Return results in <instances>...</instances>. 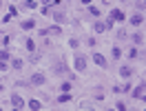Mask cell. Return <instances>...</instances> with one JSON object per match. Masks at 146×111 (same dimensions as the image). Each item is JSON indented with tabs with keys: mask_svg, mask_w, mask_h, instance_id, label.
Masks as SVG:
<instances>
[{
	"mask_svg": "<svg viewBox=\"0 0 146 111\" xmlns=\"http://www.w3.org/2000/svg\"><path fill=\"white\" fill-rule=\"evenodd\" d=\"M73 67H75V71H80L84 74L86 69H89V58L84 53H75V60H73Z\"/></svg>",
	"mask_w": 146,
	"mask_h": 111,
	"instance_id": "obj_1",
	"label": "cell"
},
{
	"mask_svg": "<svg viewBox=\"0 0 146 111\" xmlns=\"http://www.w3.org/2000/svg\"><path fill=\"white\" fill-rule=\"evenodd\" d=\"M44 82H46V76L40 74V71H33L31 78H29V84H33V87H42Z\"/></svg>",
	"mask_w": 146,
	"mask_h": 111,
	"instance_id": "obj_2",
	"label": "cell"
},
{
	"mask_svg": "<svg viewBox=\"0 0 146 111\" xmlns=\"http://www.w3.org/2000/svg\"><path fill=\"white\" fill-rule=\"evenodd\" d=\"M91 58H93V62H95L98 67H102V69H109V60H106V56H102V53H98V51H93Z\"/></svg>",
	"mask_w": 146,
	"mask_h": 111,
	"instance_id": "obj_3",
	"label": "cell"
},
{
	"mask_svg": "<svg viewBox=\"0 0 146 111\" xmlns=\"http://www.w3.org/2000/svg\"><path fill=\"white\" fill-rule=\"evenodd\" d=\"M144 87H146V82H144V80H142V82L137 84L135 89L131 87V89H133L131 93H133V98H135V100H142V102H144Z\"/></svg>",
	"mask_w": 146,
	"mask_h": 111,
	"instance_id": "obj_4",
	"label": "cell"
},
{
	"mask_svg": "<svg viewBox=\"0 0 146 111\" xmlns=\"http://www.w3.org/2000/svg\"><path fill=\"white\" fill-rule=\"evenodd\" d=\"M109 18L113 20V22H124V20H126V16H124V11H122V9H111Z\"/></svg>",
	"mask_w": 146,
	"mask_h": 111,
	"instance_id": "obj_5",
	"label": "cell"
},
{
	"mask_svg": "<svg viewBox=\"0 0 146 111\" xmlns=\"http://www.w3.org/2000/svg\"><path fill=\"white\" fill-rule=\"evenodd\" d=\"M11 104H13V109H25V104H27V102H25L22 96L13 93V96H11Z\"/></svg>",
	"mask_w": 146,
	"mask_h": 111,
	"instance_id": "obj_6",
	"label": "cell"
},
{
	"mask_svg": "<svg viewBox=\"0 0 146 111\" xmlns=\"http://www.w3.org/2000/svg\"><path fill=\"white\" fill-rule=\"evenodd\" d=\"M51 16H53V22H55V25H66V22H69L66 13H62V11H53Z\"/></svg>",
	"mask_w": 146,
	"mask_h": 111,
	"instance_id": "obj_7",
	"label": "cell"
},
{
	"mask_svg": "<svg viewBox=\"0 0 146 111\" xmlns=\"http://www.w3.org/2000/svg\"><path fill=\"white\" fill-rule=\"evenodd\" d=\"M20 29H25V31H31V29H36V18H27L20 22Z\"/></svg>",
	"mask_w": 146,
	"mask_h": 111,
	"instance_id": "obj_8",
	"label": "cell"
},
{
	"mask_svg": "<svg viewBox=\"0 0 146 111\" xmlns=\"http://www.w3.org/2000/svg\"><path fill=\"white\" fill-rule=\"evenodd\" d=\"M71 100H73L71 91H64V93H60V96L55 98V102H58V104H66V102H71Z\"/></svg>",
	"mask_w": 146,
	"mask_h": 111,
	"instance_id": "obj_9",
	"label": "cell"
},
{
	"mask_svg": "<svg viewBox=\"0 0 146 111\" xmlns=\"http://www.w3.org/2000/svg\"><path fill=\"white\" fill-rule=\"evenodd\" d=\"M93 31H95V33H106L109 29L104 25V20H95V22H93Z\"/></svg>",
	"mask_w": 146,
	"mask_h": 111,
	"instance_id": "obj_10",
	"label": "cell"
},
{
	"mask_svg": "<svg viewBox=\"0 0 146 111\" xmlns=\"http://www.w3.org/2000/svg\"><path fill=\"white\" fill-rule=\"evenodd\" d=\"M117 74H119V78H124V80H128V78L133 76V69L124 65V67H119V69H117Z\"/></svg>",
	"mask_w": 146,
	"mask_h": 111,
	"instance_id": "obj_11",
	"label": "cell"
},
{
	"mask_svg": "<svg viewBox=\"0 0 146 111\" xmlns=\"http://www.w3.org/2000/svg\"><path fill=\"white\" fill-rule=\"evenodd\" d=\"M142 22H144V13L137 11L135 16H131V25H133V27H142Z\"/></svg>",
	"mask_w": 146,
	"mask_h": 111,
	"instance_id": "obj_12",
	"label": "cell"
},
{
	"mask_svg": "<svg viewBox=\"0 0 146 111\" xmlns=\"http://www.w3.org/2000/svg\"><path fill=\"white\" fill-rule=\"evenodd\" d=\"M27 107H29L31 111H40V109H42V102H40V100H36V98H31V100L27 102Z\"/></svg>",
	"mask_w": 146,
	"mask_h": 111,
	"instance_id": "obj_13",
	"label": "cell"
},
{
	"mask_svg": "<svg viewBox=\"0 0 146 111\" xmlns=\"http://www.w3.org/2000/svg\"><path fill=\"white\" fill-rule=\"evenodd\" d=\"M131 42H133L135 47H139L142 42H144V36H142V33L137 31V33H133V36H131Z\"/></svg>",
	"mask_w": 146,
	"mask_h": 111,
	"instance_id": "obj_14",
	"label": "cell"
},
{
	"mask_svg": "<svg viewBox=\"0 0 146 111\" xmlns=\"http://www.w3.org/2000/svg\"><path fill=\"white\" fill-rule=\"evenodd\" d=\"M38 5H40V2H38V0H25V2H22V7H25V9H38Z\"/></svg>",
	"mask_w": 146,
	"mask_h": 111,
	"instance_id": "obj_15",
	"label": "cell"
},
{
	"mask_svg": "<svg viewBox=\"0 0 146 111\" xmlns=\"http://www.w3.org/2000/svg\"><path fill=\"white\" fill-rule=\"evenodd\" d=\"M49 36H62V27L60 25H51L49 27Z\"/></svg>",
	"mask_w": 146,
	"mask_h": 111,
	"instance_id": "obj_16",
	"label": "cell"
},
{
	"mask_svg": "<svg viewBox=\"0 0 146 111\" xmlns=\"http://www.w3.org/2000/svg\"><path fill=\"white\" fill-rule=\"evenodd\" d=\"M25 47H27L29 53H31V51H36V40H33V38H27V40H25Z\"/></svg>",
	"mask_w": 146,
	"mask_h": 111,
	"instance_id": "obj_17",
	"label": "cell"
},
{
	"mask_svg": "<svg viewBox=\"0 0 146 111\" xmlns=\"http://www.w3.org/2000/svg\"><path fill=\"white\" fill-rule=\"evenodd\" d=\"M122 53H124V51H122V47H117V45L111 49V56H113L115 60H119V58H122Z\"/></svg>",
	"mask_w": 146,
	"mask_h": 111,
	"instance_id": "obj_18",
	"label": "cell"
},
{
	"mask_svg": "<svg viewBox=\"0 0 146 111\" xmlns=\"http://www.w3.org/2000/svg\"><path fill=\"white\" fill-rule=\"evenodd\" d=\"M51 71H53L55 76H60V74H64V65H62V62H55V65L51 67Z\"/></svg>",
	"mask_w": 146,
	"mask_h": 111,
	"instance_id": "obj_19",
	"label": "cell"
},
{
	"mask_svg": "<svg viewBox=\"0 0 146 111\" xmlns=\"http://www.w3.org/2000/svg\"><path fill=\"white\" fill-rule=\"evenodd\" d=\"M0 60H5V62L11 60V53H9V49H7V47H2V49H0Z\"/></svg>",
	"mask_w": 146,
	"mask_h": 111,
	"instance_id": "obj_20",
	"label": "cell"
},
{
	"mask_svg": "<svg viewBox=\"0 0 146 111\" xmlns=\"http://www.w3.org/2000/svg\"><path fill=\"white\" fill-rule=\"evenodd\" d=\"M22 65H25V62H22L20 58H11V67H13L16 71H20V69H22Z\"/></svg>",
	"mask_w": 146,
	"mask_h": 111,
	"instance_id": "obj_21",
	"label": "cell"
},
{
	"mask_svg": "<svg viewBox=\"0 0 146 111\" xmlns=\"http://www.w3.org/2000/svg\"><path fill=\"white\" fill-rule=\"evenodd\" d=\"M126 56H128V58H131V60H135L137 56H139V51H137V47L133 45V47H131V49H128V51H126Z\"/></svg>",
	"mask_w": 146,
	"mask_h": 111,
	"instance_id": "obj_22",
	"label": "cell"
},
{
	"mask_svg": "<svg viewBox=\"0 0 146 111\" xmlns=\"http://www.w3.org/2000/svg\"><path fill=\"white\" fill-rule=\"evenodd\" d=\"M89 13H91L93 18H100V16H102V11L98 9V7H93V5H89Z\"/></svg>",
	"mask_w": 146,
	"mask_h": 111,
	"instance_id": "obj_23",
	"label": "cell"
},
{
	"mask_svg": "<svg viewBox=\"0 0 146 111\" xmlns=\"http://www.w3.org/2000/svg\"><path fill=\"white\" fill-rule=\"evenodd\" d=\"M58 89H60V93H64V91H71V89H73V84H71V82H62L60 87H58Z\"/></svg>",
	"mask_w": 146,
	"mask_h": 111,
	"instance_id": "obj_24",
	"label": "cell"
},
{
	"mask_svg": "<svg viewBox=\"0 0 146 111\" xmlns=\"http://www.w3.org/2000/svg\"><path fill=\"white\" fill-rule=\"evenodd\" d=\"M38 60H40V53H38V51H31V53H29V62H33V65H36Z\"/></svg>",
	"mask_w": 146,
	"mask_h": 111,
	"instance_id": "obj_25",
	"label": "cell"
},
{
	"mask_svg": "<svg viewBox=\"0 0 146 111\" xmlns=\"http://www.w3.org/2000/svg\"><path fill=\"white\" fill-rule=\"evenodd\" d=\"M115 38H117V40H126V38H128V33L124 31V29H119L117 33H115Z\"/></svg>",
	"mask_w": 146,
	"mask_h": 111,
	"instance_id": "obj_26",
	"label": "cell"
},
{
	"mask_svg": "<svg viewBox=\"0 0 146 111\" xmlns=\"http://www.w3.org/2000/svg\"><path fill=\"white\" fill-rule=\"evenodd\" d=\"M78 45H80L78 38H71V40H69V47H71V49H78Z\"/></svg>",
	"mask_w": 146,
	"mask_h": 111,
	"instance_id": "obj_27",
	"label": "cell"
},
{
	"mask_svg": "<svg viewBox=\"0 0 146 111\" xmlns=\"http://www.w3.org/2000/svg\"><path fill=\"white\" fill-rule=\"evenodd\" d=\"M113 109H117V111H126V104H124V102L119 100L117 104H115V107H113Z\"/></svg>",
	"mask_w": 146,
	"mask_h": 111,
	"instance_id": "obj_28",
	"label": "cell"
},
{
	"mask_svg": "<svg viewBox=\"0 0 146 111\" xmlns=\"http://www.w3.org/2000/svg\"><path fill=\"white\" fill-rule=\"evenodd\" d=\"M9 13L16 18V16H18V7H16V5H11V7H9Z\"/></svg>",
	"mask_w": 146,
	"mask_h": 111,
	"instance_id": "obj_29",
	"label": "cell"
},
{
	"mask_svg": "<svg viewBox=\"0 0 146 111\" xmlns=\"http://www.w3.org/2000/svg\"><path fill=\"white\" fill-rule=\"evenodd\" d=\"M9 42H11V36H7V33H2V45L7 47V45H9Z\"/></svg>",
	"mask_w": 146,
	"mask_h": 111,
	"instance_id": "obj_30",
	"label": "cell"
},
{
	"mask_svg": "<svg viewBox=\"0 0 146 111\" xmlns=\"http://www.w3.org/2000/svg\"><path fill=\"white\" fill-rule=\"evenodd\" d=\"M135 7L142 11V13H144V0H137V2H135Z\"/></svg>",
	"mask_w": 146,
	"mask_h": 111,
	"instance_id": "obj_31",
	"label": "cell"
},
{
	"mask_svg": "<svg viewBox=\"0 0 146 111\" xmlns=\"http://www.w3.org/2000/svg\"><path fill=\"white\" fill-rule=\"evenodd\" d=\"M40 13H42V16H51V9H49V7H42V9H40Z\"/></svg>",
	"mask_w": 146,
	"mask_h": 111,
	"instance_id": "obj_32",
	"label": "cell"
},
{
	"mask_svg": "<svg viewBox=\"0 0 146 111\" xmlns=\"http://www.w3.org/2000/svg\"><path fill=\"white\" fill-rule=\"evenodd\" d=\"M131 87H133V84H131V82H126L124 87H122V93H128V91H131Z\"/></svg>",
	"mask_w": 146,
	"mask_h": 111,
	"instance_id": "obj_33",
	"label": "cell"
},
{
	"mask_svg": "<svg viewBox=\"0 0 146 111\" xmlns=\"http://www.w3.org/2000/svg\"><path fill=\"white\" fill-rule=\"evenodd\" d=\"M7 69H9V67H7V62H5V60H0V71H2V74H5V71H7Z\"/></svg>",
	"mask_w": 146,
	"mask_h": 111,
	"instance_id": "obj_34",
	"label": "cell"
},
{
	"mask_svg": "<svg viewBox=\"0 0 146 111\" xmlns=\"http://www.w3.org/2000/svg\"><path fill=\"white\" fill-rule=\"evenodd\" d=\"M104 25H106V29H113V20L106 18V20H104Z\"/></svg>",
	"mask_w": 146,
	"mask_h": 111,
	"instance_id": "obj_35",
	"label": "cell"
},
{
	"mask_svg": "<svg viewBox=\"0 0 146 111\" xmlns=\"http://www.w3.org/2000/svg\"><path fill=\"white\" fill-rule=\"evenodd\" d=\"M80 2H82L84 7H89V5H93V0H80Z\"/></svg>",
	"mask_w": 146,
	"mask_h": 111,
	"instance_id": "obj_36",
	"label": "cell"
},
{
	"mask_svg": "<svg viewBox=\"0 0 146 111\" xmlns=\"http://www.w3.org/2000/svg\"><path fill=\"white\" fill-rule=\"evenodd\" d=\"M38 2H44L46 7H49V5H53V0H38Z\"/></svg>",
	"mask_w": 146,
	"mask_h": 111,
	"instance_id": "obj_37",
	"label": "cell"
},
{
	"mask_svg": "<svg viewBox=\"0 0 146 111\" xmlns=\"http://www.w3.org/2000/svg\"><path fill=\"white\" fill-rule=\"evenodd\" d=\"M2 91H5V87H2V84H0V93H2Z\"/></svg>",
	"mask_w": 146,
	"mask_h": 111,
	"instance_id": "obj_38",
	"label": "cell"
},
{
	"mask_svg": "<svg viewBox=\"0 0 146 111\" xmlns=\"http://www.w3.org/2000/svg\"><path fill=\"white\" fill-rule=\"evenodd\" d=\"M0 7H2V0H0Z\"/></svg>",
	"mask_w": 146,
	"mask_h": 111,
	"instance_id": "obj_39",
	"label": "cell"
},
{
	"mask_svg": "<svg viewBox=\"0 0 146 111\" xmlns=\"http://www.w3.org/2000/svg\"><path fill=\"white\" fill-rule=\"evenodd\" d=\"M0 40H2V33H0Z\"/></svg>",
	"mask_w": 146,
	"mask_h": 111,
	"instance_id": "obj_40",
	"label": "cell"
}]
</instances>
